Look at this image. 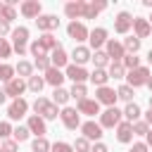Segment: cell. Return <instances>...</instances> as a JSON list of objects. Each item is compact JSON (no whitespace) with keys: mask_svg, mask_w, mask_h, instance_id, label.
I'll return each mask as SVG.
<instances>
[{"mask_svg":"<svg viewBox=\"0 0 152 152\" xmlns=\"http://www.w3.org/2000/svg\"><path fill=\"white\" fill-rule=\"evenodd\" d=\"M55 48H59L57 38H55L52 33H43L40 38H36V40L28 45V52L38 59V57H48V52H52Z\"/></svg>","mask_w":152,"mask_h":152,"instance_id":"6da1fadb","label":"cell"},{"mask_svg":"<svg viewBox=\"0 0 152 152\" xmlns=\"http://www.w3.org/2000/svg\"><path fill=\"white\" fill-rule=\"evenodd\" d=\"M31 107H33V112H36L38 116H43L45 121H52V119H57V116H59L57 104H55V102H50L48 97H36Z\"/></svg>","mask_w":152,"mask_h":152,"instance_id":"7a4b0ae2","label":"cell"},{"mask_svg":"<svg viewBox=\"0 0 152 152\" xmlns=\"http://www.w3.org/2000/svg\"><path fill=\"white\" fill-rule=\"evenodd\" d=\"M12 50H14L19 57H24V55L28 52V28H26V26L12 28Z\"/></svg>","mask_w":152,"mask_h":152,"instance_id":"3957f363","label":"cell"},{"mask_svg":"<svg viewBox=\"0 0 152 152\" xmlns=\"http://www.w3.org/2000/svg\"><path fill=\"white\" fill-rule=\"evenodd\" d=\"M121 121H124V112L116 109V107H107V109L100 114V126H102V128H116Z\"/></svg>","mask_w":152,"mask_h":152,"instance_id":"277c9868","label":"cell"},{"mask_svg":"<svg viewBox=\"0 0 152 152\" xmlns=\"http://www.w3.org/2000/svg\"><path fill=\"white\" fill-rule=\"evenodd\" d=\"M150 69L147 66H138V69H133V71H126V81H128V86L131 88H140V86H147V81H150Z\"/></svg>","mask_w":152,"mask_h":152,"instance_id":"5b68a950","label":"cell"},{"mask_svg":"<svg viewBox=\"0 0 152 152\" xmlns=\"http://www.w3.org/2000/svg\"><path fill=\"white\" fill-rule=\"evenodd\" d=\"M59 119H62V124H64L69 131L81 128V114H78V109H74V107H64V109L59 112Z\"/></svg>","mask_w":152,"mask_h":152,"instance_id":"8992f818","label":"cell"},{"mask_svg":"<svg viewBox=\"0 0 152 152\" xmlns=\"http://www.w3.org/2000/svg\"><path fill=\"white\" fill-rule=\"evenodd\" d=\"M28 90V86H26V81L24 78H12L10 83H5V93H7V97H12V100H19L24 93Z\"/></svg>","mask_w":152,"mask_h":152,"instance_id":"52a82bcc","label":"cell"},{"mask_svg":"<svg viewBox=\"0 0 152 152\" xmlns=\"http://www.w3.org/2000/svg\"><path fill=\"white\" fill-rule=\"evenodd\" d=\"M28 107H31V104H28L24 97H19V100H12V102H10V107H7V116H10L12 121H19L21 116H26Z\"/></svg>","mask_w":152,"mask_h":152,"instance_id":"ba28073f","label":"cell"},{"mask_svg":"<svg viewBox=\"0 0 152 152\" xmlns=\"http://www.w3.org/2000/svg\"><path fill=\"white\" fill-rule=\"evenodd\" d=\"M131 28H133V14H131V12H126V10H124V12H119V14L114 17V31L124 36V33H128Z\"/></svg>","mask_w":152,"mask_h":152,"instance_id":"9c48e42d","label":"cell"},{"mask_svg":"<svg viewBox=\"0 0 152 152\" xmlns=\"http://www.w3.org/2000/svg\"><path fill=\"white\" fill-rule=\"evenodd\" d=\"M66 33H69V38H74L76 43H83V40H88V36H90V31L86 28L83 21H69Z\"/></svg>","mask_w":152,"mask_h":152,"instance_id":"30bf717a","label":"cell"},{"mask_svg":"<svg viewBox=\"0 0 152 152\" xmlns=\"http://www.w3.org/2000/svg\"><path fill=\"white\" fill-rule=\"evenodd\" d=\"M95 100L100 102V104H107V107H116V90L114 88H109V86H102V88H97L95 90Z\"/></svg>","mask_w":152,"mask_h":152,"instance_id":"8fae6325","label":"cell"},{"mask_svg":"<svg viewBox=\"0 0 152 152\" xmlns=\"http://www.w3.org/2000/svg\"><path fill=\"white\" fill-rule=\"evenodd\" d=\"M104 52L109 55V59H112V62H121V59L126 57L124 43H119V40H114V38H109V40L104 43Z\"/></svg>","mask_w":152,"mask_h":152,"instance_id":"7c38bea8","label":"cell"},{"mask_svg":"<svg viewBox=\"0 0 152 152\" xmlns=\"http://www.w3.org/2000/svg\"><path fill=\"white\" fill-rule=\"evenodd\" d=\"M26 126H28V131H31L36 138H45V133H48V128H45V119L38 116V114H28Z\"/></svg>","mask_w":152,"mask_h":152,"instance_id":"4fadbf2b","label":"cell"},{"mask_svg":"<svg viewBox=\"0 0 152 152\" xmlns=\"http://www.w3.org/2000/svg\"><path fill=\"white\" fill-rule=\"evenodd\" d=\"M81 131H83V138H86V140H95V142H100V138L104 135V133H102V126L95 124V121L81 124Z\"/></svg>","mask_w":152,"mask_h":152,"instance_id":"5bb4252c","label":"cell"},{"mask_svg":"<svg viewBox=\"0 0 152 152\" xmlns=\"http://www.w3.org/2000/svg\"><path fill=\"white\" fill-rule=\"evenodd\" d=\"M83 10H86V2H83V0H71V2L64 5V14H66L71 21L83 19Z\"/></svg>","mask_w":152,"mask_h":152,"instance_id":"9a60e30c","label":"cell"},{"mask_svg":"<svg viewBox=\"0 0 152 152\" xmlns=\"http://www.w3.org/2000/svg\"><path fill=\"white\" fill-rule=\"evenodd\" d=\"M133 31H135V38H147L152 33V26H150V19L147 17H133Z\"/></svg>","mask_w":152,"mask_h":152,"instance_id":"2e32d148","label":"cell"},{"mask_svg":"<svg viewBox=\"0 0 152 152\" xmlns=\"http://www.w3.org/2000/svg\"><path fill=\"white\" fill-rule=\"evenodd\" d=\"M107 40H109V38H107V28H102V26L93 28V31H90V36H88V43H90V48H93V50H100Z\"/></svg>","mask_w":152,"mask_h":152,"instance_id":"e0dca14e","label":"cell"},{"mask_svg":"<svg viewBox=\"0 0 152 152\" xmlns=\"http://www.w3.org/2000/svg\"><path fill=\"white\" fill-rule=\"evenodd\" d=\"M19 10H21V14L26 17V19H38L40 17V2L38 0H26V2H21L19 5Z\"/></svg>","mask_w":152,"mask_h":152,"instance_id":"ac0fdd59","label":"cell"},{"mask_svg":"<svg viewBox=\"0 0 152 152\" xmlns=\"http://www.w3.org/2000/svg\"><path fill=\"white\" fill-rule=\"evenodd\" d=\"M36 26H38L40 31L50 33V31H55V28L59 26V19H57L55 14H40V17L36 19Z\"/></svg>","mask_w":152,"mask_h":152,"instance_id":"d6986e66","label":"cell"},{"mask_svg":"<svg viewBox=\"0 0 152 152\" xmlns=\"http://www.w3.org/2000/svg\"><path fill=\"white\" fill-rule=\"evenodd\" d=\"M66 78H71L74 83H86V81H90V74H88L83 66L69 64V66H66Z\"/></svg>","mask_w":152,"mask_h":152,"instance_id":"ffe728a7","label":"cell"},{"mask_svg":"<svg viewBox=\"0 0 152 152\" xmlns=\"http://www.w3.org/2000/svg\"><path fill=\"white\" fill-rule=\"evenodd\" d=\"M50 62H52V66H55V69H62V66L66 69V66H69V55L64 52V48H62V45H59V48H55V50L50 52Z\"/></svg>","mask_w":152,"mask_h":152,"instance_id":"44dd1931","label":"cell"},{"mask_svg":"<svg viewBox=\"0 0 152 152\" xmlns=\"http://www.w3.org/2000/svg\"><path fill=\"white\" fill-rule=\"evenodd\" d=\"M78 114H86V116H95V114H100V102L97 100H90V97H86V100H81L78 102Z\"/></svg>","mask_w":152,"mask_h":152,"instance_id":"7402d4cb","label":"cell"},{"mask_svg":"<svg viewBox=\"0 0 152 152\" xmlns=\"http://www.w3.org/2000/svg\"><path fill=\"white\" fill-rule=\"evenodd\" d=\"M116 140H119V142H124V145L133 142V124L121 121V124L116 126Z\"/></svg>","mask_w":152,"mask_h":152,"instance_id":"603a6c76","label":"cell"},{"mask_svg":"<svg viewBox=\"0 0 152 152\" xmlns=\"http://www.w3.org/2000/svg\"><path fill=\"white\" fill-rule=\"evenodd\" d=\"M90 57H93V52H90V48H86V45H76L74 52H71V59H74L76 66H83Z\"/></svg>","mask_w":152,"mask_h":152,"instance_id":"cb8c5ba5","label":"cell"},{"mask_svg":"<svg viewBox=\"0 0 152 152\" xmlns=\"http://www.w3.org/2000/svg\"><path fill=\"white\" fill-rule=\"evenodd\" d=\"M102 10H107V2L104 0H93V2H86V10H83V19H95Z\"/></svg>","mask_w":152,"mask_h":152,"instance_id":"d4e9b609","label":"cell"},{"mask_svg":"<svg viewBox=\"0 0 152 152\" xmlns=\"http://www.w3.org/2000/svg\"><path fill=\"white\" fill-rule=\"evenodd\" d=\"M66 78V74H62L59 69H55V66H50L48 71H45V83H50L52 88H62V81Z\"/></svg>","mask_w":152,"mask_h":152,"instance_id":"484cf974","label":"cell"},{"mask_svg":"<svg viewBox=\"0 0 152 152\" xmlns=\"http://www.w3.org/2000/svg\"><path fill=\"white\" fill-rule=\"evenodd\" d=\"M140 107L135 104V102H128L126 107H124V121H128V124H135V121H140Z\"/></svg>","mask_w":152,"mask_h":152,"instance_id":"4316f807","label":"cell"},{"mask_svg":"<svg viewBox=\"0 0 152 152\" xmlns=\"http://www.w3.org/2000/svg\"><path fill=\"white\" fill-rule=\"evenodd\" d=\"M107 81H109V74H107L104 69H93V71H90V83H95L97 88L107 86Z\"/></svg>","mask_w":152,"mask_h":152,"instance_id":"83f0119b","label":"cell"},{"mask_svg":"<svg viewBox=\"0 0 152 152\" xmlns=\"http://www.w3.org/2000/svg\"><path fill=\"white\" fill-rule=\"evenodd\" d=\"M90 59H93V64H95V69H104L107 64H112V62H109V55H107L104 50H95Z\"/></svg>","mask_w":152,"mask_h":152,"instance_id":"f1b7e54d","label":"cell"},{"mask_svg":"<svg viewBox=\"0 0 152 152\" xmlns=\"http://www.w3.org/2000/svg\"><path fill=\"white\" fill-rule=\"evenodd\" d=\"M133 95H135V88H131L128 83H124V86H119V88H116V97H119V100H124L126 104H128V102H133Z\"/></svg>","mask_w":152,"mask_h":152,"instance_id":"f546056e","label":"cell"},{"mask_svg":"<svg viewBox=\"0 0 152 152\" xmlns=\"http://www.w3.org/2000/svg\"><path fill=\"white\" fill-rule=\"evenodd\" d=\"M140 38H135V36H128V38H124V50H126V55H135L138 50H140Z\"/></svg>","mask_w":152,"mask_h":152,"instance_id":"4dcf8cb0","label":"cell"},{"mask_svg":"<svg viewBox=\"0 0 152 152\" xmlns=\"http://www.w3.org/2000/svg\"><path fill=\"white\" fill-rule=\"evenodd\" d=\"M14 69H17L19 78H31V76H33V64L26 62V59H19V64H17Z\"/></svg>","mask_w":152,"mask_h":152,"instance_id":"1f68e13d","label":"cell"},{"mask_svg":"<svg viewBox=\"0 0 152 152\" xmlns=\"http://www.w3.org/2000/svg\"><path fill=\"white\" fill-rule=\"evenodd\" d=\"M26 86H28V90L31 93H40L43 90V86H45V76H31V78H26Z\"/></svg>","mask_w":152,"mask_h":152,"instance_id":"d6a6232c","label":"cell"},{"mask_svg":"<svg viewBox=\"0 0 152 152\" xmlns=\"http://www.w3.org/2000/svg\"><path fill=\"white\" fill-rule=\"evenodd\" d=\"M69 97H71V93H69L66 88H55V90H52V102H55V104H66Z\"/></svg>","mask_w":152,"mask_h":152,"instance_id":"836d02e7","label":"cell"},{"mask_svg":"<svg viewBox=\"0 0 152 152\" xmlns=\"http://www.w3.org/2000/svg\"><path fill=\"white\" fill-rule=\"evenodd\" d=\"M14 74H17V69H14L12 64H0V81H5V83H10L12 78H17Z\"/></svg>","mask_w":152,"mask_h":152,"instance_id":"e575fe53","label":"cell"},{"mask_svg":"<svg viewBox=\"0 0 152 152\" xmlns=\"http://www.w3.org/2000/svg\"><path fill=\"white\" fill-rule=\"evenodd\" d=\"M121 64H124V69H126V71H133V69L142 66V64H140V57H135V55H126V57L121 59Z\"/></svg>","mask_w":152,"mask_h":152,"instance_id":"d590c367","label":"cell"},{"mask_svg":"<svg viewBox=\"0 0 152 152\" xmlns=\"http://www.w3.org/2000/svg\"><path fill=\"white\" fill-rule=\"evenodd\" d=\"M107 74H109V78H124V76H126V69H124L121 62H112Z\"/></svg>","mask_w":152,"mask_h":152,"instance_id":"8d00e7d4","label":"cell"},{"mask_svg":"<svg viewBox=\"0 0 152 152\" xmlns=\"http://www.w3.org/2000/svg\"><path fill=\"white\" fill-rule=\"evenodd\" d=\"M69 93H71V97H76V102L86 100V95H88V90H86V83H74Z\"/></svg>","mask_w":152,"mask_h":152,"instance_id":"74e56055","label":"cell"},{"mask_svg":"<svg viewBox=\"0 0 152 152\" xmlns=\"http://www.w3.org/2000/svg\"><path fill=\"white\" fill-rule=\"evenodd\" d=\"M12 135H14L17 142H26L28 135H31V131H28V126H17V128L12 131Z\"/></svg>","mask_w":152,"mask_h":152,"instance_id":"f35d334b","label":"cell"},{"mask_svg":"<svg viewBox=\"0 0 152 152\" xmlns=\"http://www.w3.org/2000/svg\"><path fill=\"white\" fill-rule=\"evenodd\" d=\"M31 150H33V152H50L52 145H50L45 138H36V140L31 142Z\"/></svg>","mask_w":152,"mask_h":152,"instance_id":"ab89813d","label":"cell"},{"mask_svg":"<svg viewBox=\"0 0 152 152\" xmlns=\"http://www.w3.org/2000/svg\"><path fill=\"white\" fill-rule=\"evenodd\" d=\"M152 128H150V124L147 121H135L133 124V135H147Z\"/></svg>","mask_w":152,"mask_h":152,"instance_id":"60d3db41","label":"cell"},{"mask_svg":"<svg viewBox=\"0 0 152 152\" xmlns=\"http://www.w3.org/2000/svg\"><path fill=\"white\" fill-rule=\"evenodd\" d=\"M50 66H52L50 57H38V59H33V69H38V71H48Z\"/></svg>","mask_w":152,"mask_h":152,"instance_id":"b9f144b4","label":"cell"},{"mask_svg":"<svg viewBox=\"0 0 152 152\" xmlns=\"http://www.w3.org/2000/svg\"><path fill=\"white\" fill-rule=\"evenodd\" d=\"M74 152H90V140H86L83 135L76 138V142H74Z\"/></svg>","mask_w":152,"mask_h":152,"instance_id":"7bdbcfd3","label":"cell"},{"mask_svg":"<svg viewBox=\"0 0 152 152\" xmlns=\"http://www.w3.org/2000/svg\"><path fill=\"white\" fill-rule=\"evenodd\" d=\"M0 150H2V152H19V142H17L14 138H12V140L7 138V140L0 142Z\"/></svg>","mask_w":152,"mask_h":152,"instance_id":"ee69618b","label":"cell"},{"mask_svg":"<svg viewBox=\"0 0 152 152\" xmlns=\"http://www.w3.org/2000/svg\"><path fill=\"white\" fill-rule=\"evenodd\" d=\"M12 45L5 40V38H0V59H7V57H12Z\"/></svg>","mask_w":152,"mask_h":152,"instance_id":"f6af8a7d","label":"cell"},{"mask_svg":"<svg viewBox=\"0 0 152 152\" xmlns=\"http://www.w3.org/2000/svg\"><path fill=\"white\" fill-rule=\"evenodd\" d=\"M52 152H74V145H69V142H55L52 145Z\"/></svg>","mask_w":152,"mask_h":152,"instance_id":"bcb514c9","label":"cell"},{"mask_svg":"<svg viewBox=\"0 0 152 152\" xmlns=\"http://www.w3.org/2000/svg\"><path fill=\"white\" fill-rule=\"evenodd\" d=\"M12 131H14V128H12L7 121H0V140H7V135H10Z\"/></svg>","mask_w":152,"mask_h":152,"instance_id":"7dc6e473","label":"cell"},{"mask_svg":"<svg viewBox=\"0 0 152 152\" xmlns=\"http://www.w3.org/2000/svg\"><path fill=\"white\" fill-rule=\"evenodd\" d=\"M7 33H12V28H10V21H5V19H0V38H5Z\"/></svg>","mask_w":152,"mask_h":152,"instance_id":"c3c4849f","label":"cell"},{"mask_svg":"<svg viewBox=\"0 0 152 152\" xmlns=\"http://www.w3.org/2000/svg\"><path fill=\"white\" fill-rule=\"evenodd\" d=\"M147 150H150V147H147V142H133L128 152H147Z\"/></svg>","mask_w":152,"mask_h":152,"instance_id":"681fc988","label":"cell"},{"mask_svg":"<svg viewBox=\"0 0 152 152\" xmlns=\"http://www.w3.org/2000/svg\"><path fill=\"white\" fill-rule=\"evenodd\" d=\"M90 152H109V150H107V145H104V142H95V145L90 147Z\"/></svg>","mask_w":152,"mask_h":152,"instance_id":"f907efd6","label":"cell"},{"mask_svg":"<svg viewBox=\"0 0 152 152\" xmlns=\"http://www.w3.org/2000/svg\"><path fill=\"white\" fill-rule=\"evenodd\" d=\"M145 121L150 124V128H152V109H147V114H145Z\"/></svg>","mask_w":152,"mask_h":152,"instance_id":"816d5d0a","label":"cell"},{"mask_svg":"<svg viewBox=\"0 0 152 152\" xmlns=\"http://www.w3.org/2000/svg\"><path fill=\"white\" fill-rule=\"evenodd\" d=\"M7 100V93H5V88H0V104Z\"/></svg>","mask_w":152,"mask_h":152,"instance_id":"f5cc1de1","label":"cell"},{"mask_svg":"<svg viewBox=\"0 0 152 152\" xmlns=\"http://www.w3.org/2000/svg\"><path fill=\"white\" fill-rule=\"evenodd\" d=\"M145 138H147V147H152V131H150V133H147Z\"/></svg>","mask_w":152,"mask_h":152,"instance_id":"db71d44e","label":"cell"},{"mask_svg":"<svg viewBox=\"0 0 152 152\" xmlns=\"http://www.w3.org/2000/svg\"><path fill=\"white\" fill-rule=\"evenodd\" d=\"M142 7H150L152 10V0H142Z\"/></svg>","mask_w":152,"mask_h":152,"instance_id":"11a10c76","label":"cell"},{"mask_svg":"<svg viewBox=\"0 0 152 152\" xmlns=\"http://www.w3.org/2000/svg\"><path fill=\"white\" fill-rule=\"evenodd\" d=\"M5 7H7V5H5V2H0V17H2V12H5Z\"/></svg>","mask_w":152,"mask_h":152,"instance_id":"9f6ffc18","label":"cell"},{"mask_svg":"<svg viewBox=\"0 0 152 152\" xmlns=\"http://www.w3.org/2000/svg\"><path fill=\"white\" fill-rule=\"evenodd\" d=\"M147 88H150V93H152V76H150V81H147Z\"/></svg>","mask_w":152,"mask_h":152,"instance_id":"6f0895ef","label":"cell"},{"mask_svg":"<svg viewBox=\"0 0 152 152\" xmlns=\"http://www.w3.org/2000/svg\"><path fill=\"white\" fill-rule=\"evenodd\" d=\"M147 62H150V64H152V50H150V52H147Z\"/></svg>","mask_w":152,"mask_h":152,"instance_id":"680465c9","label":"cell"},{"mask_svg":"<svg viewBox=\"0 0 152 152\" xmlns=\"http://www.w3.org/2000/svg\"><path fill=\"white\" fill-rule=\"evenodd\" d=\"M150 109H152V95H150Z\"/></svg>","mask_w":152,"mask_h":152,"instance_id":"91938a15","label":"cell"},{"mask_svg":"<svg viewBox=\"0 0 152 152\" xmlns=\"http://www.w3.org/2000/svg\"><path fill=\"white\" fill-rule=\"evenodd\" d=\"M150 26H152V17H150Z\"/></svg>","mask_w":152,"mask_h":152,"instance_id":"94428289","label":"cell"},{"mask_svg":"<svg viewBox=\"0 0 152 152\" xmlns=\"http://www.w3.org/2000/svg\"><path fill=\"white\" fill-rule=\"evenodd\" d=\"M0 152H2V150H0Z\"/></svg>","mask_w":152,"mask_h":152,"instance_id":"6125c7cd","label":"cell"}]
</instances>
